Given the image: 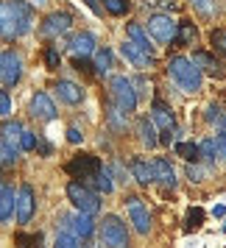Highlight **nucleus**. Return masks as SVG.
<instances>
[{"mask_svg":"<svg viewBox=\"0 0 226 248\" xmlns=\"http://www.w3.org/2000/svg\"><path fill=\"white\" fill-rule=\"evenodd\" d=\"M34 25V9L28 0H0V39L14 42L31 31Z\"/></svg>","mask_w":226,"mask_h":248,"instance_id":"nucleus-1","label":"nucleus"},{"mask_svg":"<svg viewBox=\"0 0 226 248\" xmlns=\"http://www.w3.org/2000/svg\"><path fill=\"white\" fill-rule=\"evenodd\" d=\"M168 76H170V81H173L181 92H187V95L201 92L204 73L190 62V56H170L168 59Z\"/></svg>","mask_w":226,"mask_h":248,"instance_id":"nucleus-2","label":"nucleus"},{"mask_svg":"<svg viewBox=\"0 0 226 248\" xmlns=\"http://www.w3.org/2000/svg\"><path fill=\"white\" fill-rule=\"evenodd\" d=\"M67 198L73 201L76 212H87V215L101 212V198H98V192L92 190L90 184H84V181H79V179H73L67 184Z\"/></svg>","mask_w":226,"mask_h":248,"instance_id":"nucleus-3","label":"nucleus"},{"mask_svg":"<svg viewBox=\"0 0 226 248\" xmlns=\"http://www.w3.org/2000/svg\"><path fill=\"white\" fill-rule=\"evenodd\" d=\"M109 101L117 103L126 114H131L137 109V90H134V81L126 78V76H112L109 81Z\"/></svg>","mask_w":226,"mask_h":248,"instance_id":"nucleus-4","label":"nucleus"},{"mask_svg":"<svg viewBox=\"0 0 226 248\" xmlns=\"http://www.w3.org/2000/svg\"><path fill=\"white\" fill-rule=\"evenodd\" d=\"M101 168H103L101 159L92 156V154H79V156H73L67 165H65V170H67L70 176L79 179V181H84V184H92Z\"/></svg>","mask_w":226,"mask_h":248,"instance_id":"nucleus-5","label":"nucleus"},{"mask_svg":"<svg viewBox=\"0 0 226 248\" xmlns=\"http://www.w3.org/2000/svg\"><path fill=\"white\" fill-rule=\"evenodd\" d=\"M101 246L103 248H126L129 246V232L126 223L117 215H106L101 223Z\"/></svg>","mask_w":226,"mask_h":248,"instance_id":"nucleus-6","label":"nucleus"},{"mask_svg":"<svg viewBox=\"0 0 226 248\" xmlns=\"http://www.w3.org/2000/svg\"><path fill=\"white\" fill-rule=\"evenodd\" d=\"M148 36H154L157 42L162 45H173L176 42V31H179V23L176 20H170V14L159 12V14H151L148 17Z\"/></svg>","mask_w":226,"mask_h":248,"instance_id":"nucleus-7","label":"nucleus"},{"mask_svg":"<svg viewBox=\"0 0 226 248\" xmlns=\"http://www.w3.org/2000/svg\"><path fill=\"white\" fill-rule=\"evenodd\" d=\"M23 78V59L14 50H3L0 53V84L3 87H14Z\"/></svg>","mask_w":226,"mask_h":248,"instance_id":"nucleus-8","label":"nucleus"},{"mask_svg":"<svg viewBox=\"0 0 226 248\" xmlns=\"http://www.w3.org/2000/svg\"><path fill=\"white\" fill-rule=\"evenodd\" d=\"M126 212H129V220L134 223V229L140 234H148L151 232V212H148V206L143 203L140 195H129L126 198Z\"/></svg>","mask_w":226,"mask_h":248,"instance_id":"nucleus-9","label":"nucleus"},{"mask_svg":"<svg viewBox=\"0 0 226 248\" xmlns=\"http://www.w3.org/2000/svg\"><path fill=\"white\" fill-rule=\"evenodd\" d=\"M70 28H73V17H70L67 12H53V14H48L45 20H42L39 34L45 36V39H56V36L67 34Z\"/></svg>","mask_w":226,"mask_h":248,"instance_id":"nucleus-10","label":"nucleus"},{"mask_svg":"<svg viewBox=\"0 0 226 248\" xmlns=\"http://www.w3.org/2000/svg\"><path fill=\"white\" fill-rule=\"evenodd\" d=\"M36 209V198H34V187L31 184H23L17 190V198H14V212H17V223H28L34 217Z\"/></svg>","mask_w":226,"mask_h":248,"instance_id":"nucleus-11","label":"nucleus"},{"mask_svg":"<svg viewBox=\"0 0 226 248\" xmlns=\"http://www.w3.org/2000/svg\"><path fill=\"white\" fill-rule=\"evenodd\" d=\"M62 226L70 229L76 240H90L92 232H95V220H92V215L87 212H76V215H65L62 217Z\"/></svg>","mask_w":226,"mask_h":248,"instance_id":"nucleus-12","label":"nucleus"},{"mask_svg":"<svg viewBox=\"0 0 226 248\" xmlns=\"http://www.w3.org/2000/svg\"><path fill=\"white\" fill-rule=\"evenodd\" d=\"M28 112H31V117H36V120L50 123V120H56V103L50 101L48 92H36L34 98H31V103H28Z\"/></svg>","mask_w":226,"mask_h":248,"instance_id":"nucleus-13","label":"nucleus"},{"mask_svg":"<svg viewBox=\"0 0 226 248\" xmlns=\"http://www.w3.org/2000/svg\"><path fill=\"white\" fill-rule=\"evenodd\" d=\"M67 50L73 59H90L98 47H95V36L90 31H81V34H73L67 42Z\"/></svg>","mask_w":226,"mask_h":248,"instance_id":"nucleus-14","label":"nucleus"},{"mask_svg":"<svg viewBox=\"0 0 226 248\" xmlns=\"http://www.w3.org/2000/svg\"><path fill=\"white\" fill-rule=\"evenodd\" d=\"M120 53H123V59L131 64V67H137V70L154 67V56H151L148 50H143V47H137L134 42H129V39L120 45Z\"/></svg>","mask_w":226,"mask_h":248,"instance_id":"nucleus-15","label":"nucleus"},{"mask_svg":"<svg viewBox=\"0 0 226 248\" xmlns=\"http://www.w3.org/2000/svg\"><path fill=\"white\" fill-rule=\"evenodd\" d=\"M190 62H193L198 70H201V73L207 70V73H210V76H215V78H224V76H226L224 64H221V62L212 56V53H207V50H193Z\"/></svg>","mask_w":226,"mask_h":248,"instance_id":"nucleus-16","label":"nucleus"},{"mask_svg":"<svg viewBox=\"0 0 226 248\" xmlns=\"http://www.w3.org/2000/svg\"><path fill=\"white\" fill-rule=\"evenodd\" d=\"M151 123L157 125L159 131H170L173 123H176V120H173V109H170L165 101H159V98L154 101V106H151Z\"/></svg>","mask_w":226,"mask_h":248,"instance_id":"nucleus-17","label":"nucleus"},{"mask_svg":"<svg viewBox=\"0 0 226 248\" xmlns=\"http://www.w3.org/2000/svg\"><path fill=\"white\" fill-rule=\"evenodd\" d=\"M20 134H23V123H17V120H6L0 125V142L12 148L14 154H20Z\"/></svg>","mask_w":226,"mask_h":248,"instance_id":"nucleus-18","label":"nucleus"},{"mask_svg":"<svg viewBox=\"0 0 226 248\" xmlns=\"http://www.w3.org/2000/svg\"><path fill=\"white\" fill-rule=\"evenodd\" d=\"M151 168H154V181H159V184H165V187H176V170L170 168V162L165 156H157L154 162H151Z\"/></svg>","mask_w":226,"mask_h":248,"instance_id":"nucleus-19","label":"nucleus"},{"mask_svg":"<svg viewBox=\"0 0 226 248\" xmlns=\"http://www.w3.org/2000/svg\"><path fill=\"white\" fill-rule=\"evenodd\" d=\"M53 90H56V95L65 103H70V106H76V103L84 101V90H81V84H76V81H59Z\"/></svg>","mask_w":226,"mask_h":248,"instance_id":"nucleus-20","label":"nucleus"},{"mask_svg":"<svg viewBox=\"0 0 226 248\" xmlns=\"http://www.w3.org/2000/svg\"><path fill=\"white\" fill-rule=\"evenodd\" d=\"M131 176H134V181L143 184V187L154 184V168H151V162H145L143 156H134L131 159Z\"/></svg>","mask_w":226,"mask_h":248,"instance_id":"nucleus-21","label":"nucleus"},{"mask_svg":"<svg viewBox=\"0 0 226 248\" xmlns=\"http://www.w3.org/2000/svg\"><path fill=\"white\" fill-rule=\"evenodd\" d=\"M126 34H129V42H134L137 47H143V50H148V53L154 56V45H151V36H148V31H145V28H143L140 23H129Z\"/></svg>","mask_w":226,"mask_h":248,"instance_id":"nucleus-22","label":"nucleus"},{"mask_svg":"<svg viewBox=\"0 0 226 248\" xmlns=\"http://www.w3.org/2000/svg\"><path fill=\"white\" fill-rule=\"evenodd\" d=\"M14 198H17L14 187L0 184V223H6V220L14 215Z\"/></svg>","mask_w":226,"mask_h":248,"instance_id":"nucleus-23","label":"nucleus"},{"mask_svg":"<svg viewBox=\"0 0 226 248\" xmlns=\"http://www.w3.org/2000/svg\"><path fill=\"white\" fill-rule=\"evenodd\" d=\"M106 123L112 125L114 131H126V125H129V114H126L117 103L106 101Z\"/></svg>","mask_w":226,"mask_h":248,"instance_id":"nucleus-24","label":"nucleus"},{"mask_svg":"<svg viewBox=\"0 0 226 248\" xmlns=\"http://www.w3.org/2000/svg\"><path fill=\"white\" fill-rule=\"evenodd\" d=\"M137 131H140V140H143V145H148V148H157V145H159L157 125L151 123V117H143V120L137 123Z\"/></svg>","mask_w":226,"mask_h":248,"instance_id":"nucleus-25","label":"nucleus"},{"mask_svg":"<svg viewBox=\"0 0 226 248\" xmlns=\"http://www.w3.org/2000/svg\"><path fill=\"white\" fill-rule=\"evenodd\" d=\"M195 39H198V28H195L190 20H181V23H179V31H176V42H173V45L184 47V45H193Z\"/></svg>","mask_w":226,"mask_h":248,"instance_id":"nucleus-26","label":"nucleus"},{"mask_svg":"<svg viewBox=\"0 0 226 248\" xmlns=\"http://www.w3.org/2000/svg\"><path fill=\"white\" fill-rule=\"evenodd\" d=\"M92 56H95V64H92L95 73H98V76H109V70H112V59H114L112 50H106V47H103V50H95Z\"/></svg>","mask_w":226,"mask_h":248,"instance_id":"nucleus-27","label":"nucleus"},{"mask_svg":"<svg viewBox=\"0 0 226 248\" xmlns=\"http://www.w3.org/2000/svg\"><path fill=\"white\" fill-rule=\"evenodd\" d=\"M53 248H79V240H76V234L70 232V229H59L56 232V243H53Z\"/></svg>","mask_w":226,"mask_h":248,"instance_id":"nucleus-28","label":"nucleus"},{"mask_svg":"<svg viewBox=\"0 0 226 248\" xmlns=\"http://www.w3.org/2000/svg\"><path fill=\"white\" fill-rule=\"evenodd\" d=\"M103 9L112 14V17H123L131 12V3L129 0H103Z\"/></svg>","mask_w":226,"mask_h":248,"instance_id":"nucleus-29","label":"nucleus"},{"mask_svg":"<svg viewBox=\"0 0 226 248\" xmlns=\"http://www.w3.org/2000/svg\"><path fill=\"white\" fill-rule=\"evenodd\" d=\"M92 184H95V187H98L101 192H112V190H114L112 170H109V168H101V170H98V176H95V181H92Z\"/></svg>","mask_w":226,"mask_h":248,"instance_id":"nucleus-30","label":"nucleus"},{"mask_svg":"<svg viewBox=\"0 0 226 248\" xmlns=\"http://www.w3.org/2000/svg\"><path fill=\"white\" fill-rule=\"evenodd\" d=\"M176 154H179L184 162H201V159H198V145H195V142H176Z\"/></svg>","mask_w":226,"mask_h":248,"instance_id":"nucleus-31","label":"nucleus"},{"mask_svg":"<svg viewBox=\"0 0 226 248\" xmlns=\"http://www.w3.org/2000/svg\"><path fill=\"white\" fill-rule=\"evenodd\" d=\"M198 159H204L207 165H215V159H218V151H215V140H204L201 145H198Z\"/></svg>","mask_w":226,"mask_h":248,"instance_id":"nucleus-32","label":"nucleus"},{"mask_svg":"<svg viewBox=\"0 0 226 248\" xmlns=\"http://www.w3.org/2000/svg\"><path fill=\"white\" fill-rule=\"evenodd\" d=\"M201 223H204V209H201V206H193V209H187L184 229H187V232H193V229H198Z\"/></svg>","mask_w":226,"mask_h":248,"instance_id":"nucleus-33","label":"nucleus"},{"mask_svg":"<svg viewBox=\"0 0 226 248\" xmlns=\"http://www.w3.org/2000/svg\"><path fill=\"white\" fill-rule=\"evenodd\" d=\"M210 42H212V47L218 50V53H224L226 56V31L224 28H215L212 34H210Z\"/></svg>","mask_w":226,"mask_h":248,"instance_id":"nucleus-34","label":"nucleus"},{"mask_svg":"<svg viewBox=\"0 0 226 248\" xmlns=\"http://www.w3.org/2000/svg\"><path fill=\"white\" fill-rule=\"evenodd\" d=\"M207 173H210V170H207V168H201L198 162H190V165H187V179H190V181H195V184L207 179Z\"/></svg>","mask_w":226,"mask_h":248,"instance_id":"nucleus-35","label":"nucleus"},{"mask_svg":"<svg viewBox=\"0 0 226 248\" xmlns=\"http://www.w3.org/2000/svg\"><path fill=\"white\" fill-rule=\"evenodd\" d=\"M34 148H36V134L23 128V134H20V151H34Z\"/></svg>","mask_w":226,"mask_h":248,"instance_id":"nucleus-36","label":"nucleus"},{"mask_svg":"<svg viewBox=\"0 0 226 248\" xmlns=\"http://www.w3.org/2000/svg\"><path fill=\"white\" fill-rule=\"evenodd\" d=\"M190 3L198 9V14H204V17H212L215 14V0H190Z\"/></svg>","mask_w":226,"mask_h":248,"instance_id":"nucleus-37","label":"nucleus"},{"mask_svg":"<svg viewBox=\"0 0 226 248\" xmlns=\"http://www.w3.org/2000/svg\"><path fill=\"white\" fill-rule=\"evenodd\" d=\"M45 64H48L50 70H56V67H59V50H56L53 45H48V47H45Z\"/></svg>","mask_w":226,"mask_h":248,"instance_id":"nucleus-38","label":"nucleus"},{"mask_svg":"<svg viewBox=\"0 0 226 248\" xmlns=\"http://www.w3.org/2000/svg\"><path fill=\"white\" fill-rule=\"evenodd\" d=\"M145 6L162 9V12H173V9H176V0H145Z\"/></svg>","mask_w":226,"mask_h":248,"instance_id":"nucleus-39","label":"nucleus"},{"mask_svg":"<svg viewBox=\"0 0 226 248\" xmlns=\"http://www.w3.org/2000/svg\"><path fill=\"white\" fill-rule=\"evenodd\" d=\"M14 162H17V154L0 142V165H14Z\"/></svg>","mask_w":226,"mask_h":248,"instance_id":"nucleus-40","label":"nucleus"},{"mask_svg":"<svg viewBox=\"0 0 226 248\" xmlns=\"http://www.w3.org/2000/svg\"><path fill=\"white\" fill-rule=\"evenodd\" d=\"M9 112H12V98L6 95V90H0V117H6Z\"/></svg>","mask_w":226,"mask_h":248,"instance_id":"nucleus-41","label":"nucleus"},{"mask_svg":"<svg viewBox=\"0 0 226 248\" xmlns=\"http://www.w3.org/2000/svg\"><path fill=\"white\" fill-rule=\"evenodd\" d=\"M218 114H221V103H210V106H207V114H204V120H207V123H215Z\"/></svg>","mask_w":226,"mask_h":248,"instance_id":"nucleus-42","label":"nucleus"},{"mask_svg":"<svg viewBox=\"0 0 226 248\" xmlns=\"http://www.w3.org/2000/svg\"><path fill=\"white\" fill-rule=\"evenodd\" d=\"M215 151H218V156L226 162V134H218V137H215Z\"/></svg>","mask_w":226,"mask_h":248,"instance_id":"nucleus-43","label":"nucleus"},{"mask_svg":"<svg viewBox=\"0 0 226 248\" xmlns=\"http://www.w3.org/2000/svg\"><path fill=\"white\" fill-rule=\"evenodd\" d=\"M81 140H84V134H81V128H76V125H70V128H67V142H73V145H79Z\"/></svg>","mask_w":226,"mask_h":248,"instance_id":"nucleus-44","label":"nucleus"},{"mask_svg":"<svg viewBox=\"0 0 226 248\" xmlns=\"http://www.w3.org/2000/svg\"><path fill=\"white\" fill-rule=\"evenodd\" d=\"M212 125H218V128H221V134H226V109H224V106H221V114H218V120H215Z\"/></svg>","mask_w":226,"mask_h":248,"instance_id":"nucleus-45","label":"nucleus"},{"mask_svg":"<svg viewBox=\"0 0 226 248\" xmlns=\"http://www.w3.org/2000/svg\"><path fill=\"white\" fill-rule=\"evenodd\" d=\"M34 151H39V154H50V145H48V142H39V140H36V148Z\"/></svg>","mask_w":226,"mask_h":248,"instance_id":"nucleus-46","label":"nucleus"},{"mask_svg":"<svg viewBox=\"0 0 226 248\" xmlns=\"http://www.w3.org/2000/svg\"><path fill=\"white\" fill-rule=\"evenodd\" d=\"M212 215H215V217H224V215H226V209H224V206H215V209H212Z\"/></svg>","mask_w":226,"mask_h":248,"instance_id":"nucleus-47","label":"nucleus"},{"mask_svg":"<svg viewBox=\"0 0 226 248\" xmlns=\"http://www.w3.org/2000/svg\"><path fill=\"white\" fill-rule=\"evenodd\" d=\"M79 248H101L98 243H92V240H84V246H79Z\"/></svg>","mask_w":226,"mask_h":248,"instance_id":"nucleus-48","label":"nucleus"},{"mask_svg":"<svg viewBox=\"0 0 226 248\" xmlns=\"http://www.w3.org/2000/svg\"><path fill=\"white\" fill-rule=\"evenodd\" d=\"M84 3H87V6H90L92 12H98V0H84Z\"/></svg>","mask_w":226,"mask_h":248,"instance_id":"nucleus-49","label":"nucleus"}]
</instances>
